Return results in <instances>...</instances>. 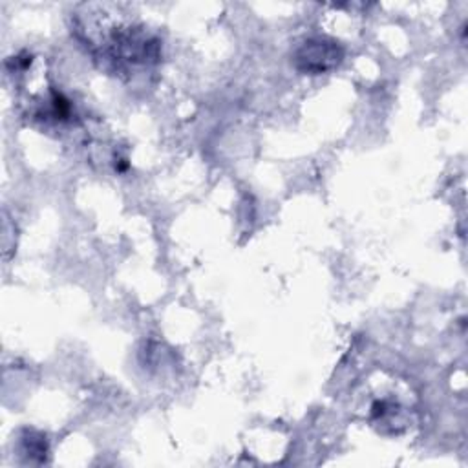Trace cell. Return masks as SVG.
Here are the masks:
<instances>
[{"instance_id":"1","label":"cell","mask_w":468,"mask_h":468,"mask_svg":"<svg viewBox=\"0 0 468 468\" xmlns=\"http://www.w3.org/2000/svg\"><path fill=\"white\" fill-rule=\"evenodd\" d=\"M342 60V49L324 38H314L305 42V46L296 53V64L303 71L322 73L335 68Z\"/></svg>"}]
</instances>
